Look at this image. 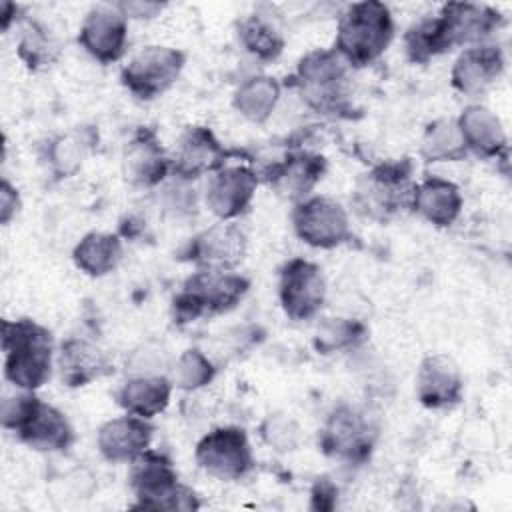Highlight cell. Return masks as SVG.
<instances>
[{
  "mask_svg": "<svg viewBox=\"0 0 512 512\" xmlns=\"http://www.w3.org/2000/svg\"><path fill=\"white\" fill-rule=\"evenodd\" d=\"M414 166L410 158L386 160L366 174H362L354 186L352 204L358 214L376 220L388 222L402 208L410 206Z\"/></svg>",
  "mask_w": 512,
  "mask_h": 512,
  "instance_id": "5",
  "label": "cell"
},
{
  "mask_svg": "<svg viewBox=\"0 0 512 512\" xmlns=\"http://www.w3.org/2000/svg\"><path fill=\"white\" fill-rule=\"evenodd\" d=\"M366 334V328L354 320H342V318H332L330 322L322 324L316 334V346L318 350L332 352L348 346H356Z\"/></svg>",
  "mask_w": 512,
  "mask_h": 512,
  "instance_id": "35",
  "label": "cell"
},
{
  "mask_svg": "<svg viewBox=\"0 0 512 512\" xmlns=\"http://www.w3.org/2000/svg\"><path fill=\"white\" fill-rule=\"evenodd\" d=\"M256 188L258 178L250 166H224L210 176L204 202L220 220H234L250 208Z\"/></svg>",
  "mask_w": 512,
  "mask_h": 512,
  "instance_id": "17",
  "label": "cell"
},
{
  "mask_svg": "<svg viewBox=\"0 0 512 512\" xmlns=\"http://www.w3.org/2000/svg\"><path fill=\"white\" fill-rule=\"evenodd\" d=\"M260 434H262L264 442L278 452L294 450L300 444V428L286 414H270L262 422Z\"/></svg>",
  "mask_w": 512,
  "mask_h": 512,
  "instance_id": "36",
  "label": "cell"
},
{
  "mask_svg": "<svg viewBox=\"0 0 512 512\" xmlns=\"http://www.w3.org/2000/svg\"><path fill=\"white\" fill-rule=\"evenodd\" d=\"M394 38V18L390 8L378 0L350 4L336 28L334 52L354 68L376 62Z\"/></svg>",
  "mask_w": 512,
  "mask_h": 512,
  "instance_id": "1",
  "label": "cell"
},
{
  "mask_svg": "<svg viewBox=\"0 0 512 512\" xmlns=\"http://www.w3.org/2000/svg\"><path fill=\"white\" fill-rule=\"evenodd\" d=\"M122 174L140 188L156 186L170 174V154H166L152 130L140 128L130 138L122 154Z\"/></svg>",
  "mask_w": 512,
  "mask_h": 512,
  "instance_id": "20",
  "label": "cell"
},
{
  "mask_svg": "<svg viewBox=\"0 0 512 512\" xmlns=\"http://www.w3.org/2000/svg\"><path fill=\"white\" fill-rule=\"evenodd\" d=\"M172 380L162 374H138L128 378L116 398L118 404L134 416H142L146 420L164 412L170 404L172 396Z\"/></svg>",
  "mask_w": 512,
  "mask_h": 512,
  "instance_id": "26",
  "label": "cell"
},
{
  "mask_svg": "<svg viewBox=\"0 0 512 512\" xmlns=\"http://www.w3.org/2000/svg\"><path fill=\"white\" fill-rule=\"evenodd\" d=\"M278 298L288 318H314L326 302V280L320 266L306 258L288 260L280 270Z\"/></svg>",
  "mask_w": 512,
  "mask_h": 512,
  "instance_id": "13",
  "label": "cell"
},
{
  "mask_svg": "<svg viewBox=\"0 0 512 512\" xmlns=\"http://www.w3.org/2000/svg\"><path fill=\"white\" fill-rule=\"evenodd\" d=\"M464 380L458 364L446 354H430L420 362L416 374V396L432 410L452 408L462 400Z\"/></svg>",
  "mask_w": 512,
  "mask_h": 512,
  "instance_id": "18",
  "label": "cell"
},
{
  "mask_svg": "<svg viewBox=\"0 0 512 512\" xmlns=\"http://www.w3.org/2000/svg\"><path fill=\"white\" fill-rule=\"evenodd\" d=\"M186 54L170 46H144L120 70L122 84L140 100H152L180 78Z\"/></svg>",
  "mask_w": 512,
  "mask_h": 512,
  "instance_id": "9",
  "label": "cell"
},
{
  "mask_svg": "<svg viewBox=\"0 0 512 512\" xmlns=\"http://www.w3.org/2000/svg\"><path fill=\"white\" fill-rule=\"evenodd\" d=\"M74 264L88 276H106L122 260V240L108 232H88L72 252Z\"/></svg>",
  "mask_w": 512,
  "mask_h": 512,
  "instance_id": "29",
  "label": "cell"
},
{
  "mask_svg": "<svg viewBox=\"0 0 512 512\" xmlns=\"http://www.w3.org/2000/svg\"><path fill=\"white\" fill-rule=\"evenodd\" d=\"M468 152L480 158H502L508 154V136L500 118L482 104L466 106L456 118Z\"/></svg>",
  "mask_w": 512,
  "mask_h": 512,
  "instance_id": "23",
  "label": "cell"
},
{
  "mask_svg": "<svg viewBox=\"0 0 512 512\" xmlns=\"http://www.w3.org/2000/svg\"><path fill=\"white\" fill-rule=\"evenodd\" d=\"M60 378L70 388L86 386L98 378L108 376L114 368L108 354L86 338H68L58 354Z\"/></svg>",
  "mask_w": 512,
  "mask_h": 512,
  "instance_id": "24",
  "label": "cell"
},
{
  "mask_svg": "<svg viewBox=\"0 0 512 512\" xmlns=\"http://www.w3.org/2000/svg\"><path fill=\"white\" fill-rule=\"evenodd\" d=\"M504 72V52L498 44L468 46L454 60L450 80L454 90L474 96L492 86Z\"/></svg>",
  "mask_w": 512,
  "mask_h": 512,
  "instance_id": "19",
  "label": "cell"
},
{
  "mask_svg": "<svg viewBox=\"0 0 512 512\" xmlns=\"http://www.w3.org/2000/svg\"><path fill=\"white\" fill-rule=\"evenodd\" d=\"M18 208H20L18 190L8 180H2V186H0V222L8 224L16 216Z\"/></svg>",
  "mask_w": 512,
  "mask_h": 512,
  "instance_id": "37",
  "label": "cell"
},
{
  "mask_svg": "<svg viewBox=\"0 0 512 512\" xmlns=\"http://www.w3.org/2000/svg\"><path fill=\"white\" fill-rule=\"evenodd\" d=\"M116 6L126 18H154L164 10L160 2H120Z\"/></svg>",
  "mask_w": 512,
  "mask_h": 512,
  "instance_id": "38",
  "label": "cell"
},
{
  "mask_svg": "<svg viewBox=\"0 0 512 512\" xmlns=\"http://www.w3.org/2000/svg\"><path fill=\"white\" fill-rule=\"evenodd\" d=\"M154 426L142 416L128 414L104 422L98 430V450L108 462H132L148 450Z\"/></svg>",
  "mask_w": 512,
  "mask_h": 512,
  "instance_id": "21",
  "label": "cell"
},
{
  "mask_svg": "<svg viewBox=\"0 0 512 512\" xmlns=\"http://www.w3.org/2000/svg\"><path fill=\"white\" fill-rule=\"evenodd\" d=\"M194 458L206 474L220 480H240L254 468V452L240 426L210 430L196 444Z\"/></svg>",
  "mask_w": 512,
  "mask_h": 512,
  "instance_id": "11",
  "label": "cell"
},
{
  "mask_svg": "<svg viewBox=\"0 0 512 512\" xmlns=\"http://www.w3.org/2000/svg\"><path fill=\"white\" fill-rule=\"evenodd\" d=\"M214 376V364L198 348H188L174 360L168 378L176 388L194 392L208 386L214 380Z\"/></svg>",
  "mask_w": 512,
  "mask_h": 512,
  "instance_id": "34",
  "label": "cell"
},
{
  "mask_svg": "<svg viewBox=\"0 0 512 512\" xmlns=\"http://www.w3.org/2000/svg\"><path fill=\"white\" fill-rule=\"evenodd\" d=\"M230 152L206 126H186L170 154V174L194 180L224 168Z\"/></svg>",
  "mask_w": 512,
  "mask_h": 512,
  "instance_id": "15",
  "label": "cell"
},
{
  "mask_svg": "<svg viewBox=\"0 0 512 512\" xmlns=\"http://www.w3.org/2000/svg\"><path fill=\"white\" fill-rule=\"evenodd\" d=\"M258 182H266L278 196L294 204L308 198L326 172V158L308 150H280L272 158L250 160Z\"/></svg>",
  "mask_w": 512,
  "mask_h": 512,
  "instance_id": "8",
  "label": "cell"
},
{
  "mask_svg": "<svg viewBox=\"0 0 512 512\" xmlns=\"http://www.w3.org/2000/svg\"><path fill=\"white\" fill-rule=\"evenodd\" d=\"M280 94H282V86L276 78L258 74V76L244 80L236 88V92L232 96V106L246 120L260 124L272 116V112L280 100Z\"/></svg>",
  "mask_w": 512,
  "mask_h": 512,
  "instance_id": "28",
  "label": "cell"
},
{
  "mask_svg": "<svg viewBox=\"0 0 512 512\" xmlns=\"http://www.w3.org/2000/svg\"><path fill=\"white\" fill-rule=\"evenodd\" d=\"M348 64L332 50L316 48L304 54L292 76V88L318 114H342L350 108Z\"/></svg>",
  "mask_w": 512,
  "mask_h": 512,
  "instance_id": "3",
  "label": "cell"
},
{
  "mask_svg": "<svg viewBox=\"0 0 512 512\" xmlns=\"http://www.w3.org/2000/svg\"><path fill=\"white\" fill-rule=\"evenodd\" d=\"M60 46L52 32L40 22H26L18 40V56L30 70H42L58 58Z\"/></svg>",
  "mask_w": 512,
  "mask_h": 512,
  "instance_id": "33",
  "label": "cell"
},
{
  "mask_svg": "<svg viewBox=\"0 0 512 512\" xmlns=\"http://www.w3.org/2000/svg\"><path fill=\"white\" fill-rule=\"evenodd\" d=\"M374 438L376 428L372 426L370 418L350 404H340L326 418L318 436V444L330 458L362 462L370 456Z\"/></svg>",
  "mask_w": 512,
  "mask_h": 512,
  "instance_id": "12",
  "label": "cell"
},
{
  "mask_svg": "<svg viewBox=\"0 0 512 512\" xmlns=\"http://www.w3.org/2000/svg\"><path fill=\"white\" fill-rule=\"evenodd\" d=\"M246 254V234L240 226L222 220L198 232L186 244L182 258L192 262L198 270L232 272Z\"/></svg>",
  "mask_w": 512,
  "mask_h": 512,
  "instance_id": "14",
  "label": "cell"
},
{
  "mask_svg": "<svg viewBox=\"0 0 512 512\" xmlns=\"http://www.w3.org/2000/svg\"><path fill=\"white\" fill-rule=\"evenodd\" d=\"M130 464L128 480L136 498V508L188 512L200 506L194 490L178 482V474L164 454L148 448Z\"/></svg>",
  "mask_w": 512,
  "mask_h": 512,
  "instance_id": "6",
  "label": "cell"
},
{
  "mask_svg": "<svg viewBox=\"0 0 512 512\" xmlns=\"http://www.w3.org/2000/svg\"><path fill=\"white\" fill-rule=\"evenodd\" d=\"M94 138L92 132L88 134V130H74L70 134H60L56 138H52L48 142V164L50 170L58 176V178H68L72 174H76L92 146Z\"/></svg>",
  "mask_w": 512,
  "mask_h": 512,
  "instance_id": "32",
  "label": "cell"
},
{
  "mask_svg": "<svg viewBox=\"0 0 512 512\" xmlns=\"http://www.w3.org/2000/svg\"><path fill=\"white\" fill-rule=\"evenodd\" d=\"M250 280L236 272L198 270L172 300L176 322H194L200 316L222 314L232 310L248 292Z\"/></svg>",
  "mask_w": 512,
  "mask_h": 512,
  "instance_id": "7",
  "label": "cell"
},
{
  "mask_svg": "<svg viewBox=\"0 0 512 512\" xmlns=\"http://www.w3.org/2000/svg\"><path fill=\"white\" fill-rule=\"evenodd\" d=\"M4 376L24 392L38 390L52 372V334L42 324L20 318L2 320Z\"/></svg>",
  "mask_w": 512,
  "mask_h": 512,
  "instance_id": "2",
  "label": "cell"
},
{
  "mask_svg": "<svg viewBox=\"0 0 512 512\" xmlns=\"http://www.w3.org/2000/svg\"><path fill=\"white\" fill-rule=\"evenodd\" d=\"M468 154L456 118L432 120L420 138V156L426 162H460Z\"/></svg>",
  "mask_w": 512,
  "mask_h": 512,
  "instance_id": "30",
  "label": "cell"
},
{
  "mask_svg": "<svg viewBox=\"0 0 512 512\" xmlns=\"http://www.w3.org/2000/svg\"><path fill=\"white\" fill-rule=\"evenodd\" d=\"M238 40L254 58L270 62L284 50V36L280 28L264 14H250L238 24Z\"/></svg>",
  "mask_w": 512,
  "mask_h": 512,
  "instance_id": "31",
  "label": "cell"
},
{
  "mask_svg": "<svg viewBox=\"0 0 512 512\" xmlns=\"http://www.w3.org/2000/svg\"><path fill=\"white\" fill-rule=\"evenodd\" d=\"M2 428L12 430L20 442L40 452H60L74 442V430L68 418L32 392L2 400Z\"/></svg>",
  "mask_w": 512,
  "mask_h": 512,
  "instance_id": "4",
  "label": "cell"
},
{
  "mask_svg": "<svg viewBox=\"0 0 512 512\" xmlns=\"http://www.w3.org/2000/svg\"><path fill=\"white\" fill-rule=\"evenodd\" d=\"M292 226L304 244L320 250L336 248L352 238L346 208L330 196H308L296 202Z\"/></svg>",
  "mask_w": 512,
  "mask_h": 512,
  "instance_id": "10",
  "label": "cell"
},
{
  "mask_svg": "<svg viewBox=\"0 0 512 512\" xmlns=\"http://www.w3.org/2000/svg\"><path fill=\"white\" fill-rule=\"evenodd\" d=\"M410 208L430 224L444 228L454 224L460 216L462 194L454 182L430 176L414 186Z\"/></svg>",
  "mask_w": 512,
  "mask_h": 512,
  "instance_id": "25",
  "label": "cell"
},
{
  "mask_svg": "<svg viewBox=\"0 0 512 512\" xmlns=\"http://www.w3.org/2000/svg\"><path fill=\"white\" fill-rule=\"evenodd\" d=\"M452 46L484 44L504 24V16L486 6L472 2H448L440 8Z\"/></svg>",
  "mask_w": 512,
  "mask_h": 512,
  "instance_id": "22",
  "label": "cell"
},
{
  "mask_svg": "<svg viewBox=\"0 0 512 512\" xmlns=\"http://www.w3.org/2000/svg\"><path fill=\"white\" fill-rule=\"evenodd\" d=\"M128 40V18L116 4L90 8L80 24L78 42L98 62L112 64L124 56Z\"/></svg>",
  "mask_w": 512,
  "mask_h": 512,
  "instance_id": "16",
  "label": "cell"
},
{
  "mask_svg": "<svg viewBox=\"0 0 512 512\" xmlns=\"http://www.w3.org/2000/svg\"><path fill=\"white\" fill-rule=\"evenodd\" d=\"M334 500H336V488L326 478L318 480L312 490V508L330 510L334 508Z\"/></svg>",
  "mask_w": 512,
  "mask_h": 512,
  "instance_id": "39",
  "label": "cell"
},
{
  "mask_svg": "<svg viewBox=\"0 0 512 512\" xmlns=\"http://www.w3.org/2000/svg\"><path fill=\"white\" fill-rule=\"evenodd\" d=\"M452 48L454 46L448 28L440 12L420 18L404 34V50L408 60L414 64H426L428 60L446 54Z\"/></svg>",
  "mask_w": 512,
  "mask_h": 512,
  "instance_id": "27",
  "label": "cell"
}]
</instances>
